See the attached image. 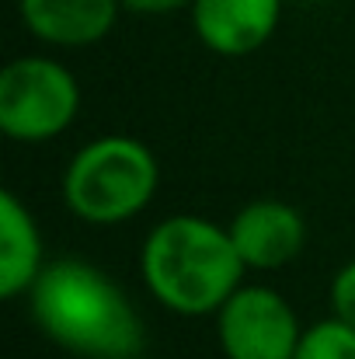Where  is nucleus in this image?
<instances>
[{
	"mask_svg": "<svg viewBox=\"0 0 355 359\" xmlns=\"http://www.w3.org/2000/svg\"><path fill=\"white\" fill-rule=\"evenodd\" d=\"M331 307H335V318H342L345 325L355 328V262H349L335 283H331Z\"/></svg>",
	"mask_w": 355,
	"mask_h": 359,
	"instance_id": "11",
	"label": "nucleus"
},
{
	"mask_svg": "<svg viewBox=\"0 0 355 359\" xmlns=\"http://www.w3.org/2000/svg\"><path fill=\"white\" fill-rule=\"evenodd\" d=\"M185 4H195V0H122V7H129L136 14H167V11H178Z\"/></svg>",
	"mask_w": 355,
	"mask_h": 359,
	"instance_id": "12",
	"label": "nucleus"
},
{
	"mask_svg": "<svg viewBox=\"0 0 355 359\" xmlns=\"http://www.w3.org/2000/svg\"><path fill=\"white\" fill-rule=\"evenodd\" d=\"M32 314L63 349L84 359H139L143 321L116 283L81 258L42 265L32 283Z\"/></svg>",
	"mask_w": 355,
	"mask_h": 359,
	"instance_id": "1",
	"label": "nucleus"
},
{
	"mask_svg": "<svg viewBox=\"0 0 355 359\" xmlns=\"http://www.w3.org/2000/svg\"><path fill=\"white\" fill-rule=\"evenodd\" d=\"M42 272V241L32 213L18 203L14 192L0 196V297H18L32 290Z\"/></svg>",
	"mask_w": 355,
	"mask_h": 359,
	"instance_id": "9",
	"label": "nucleus"
},
{
	"mask_svg": "<svg viewBox=\"0 0 355 359\" xmlns=\"http://www.w3.org/2000/svg\"><path fill=\"white\" fill-rule=\"evenodd\" d=\"M279 7L282 0H195L192 25L206 49L220 56H247L272 39Z\"/></svg>",
	"mask_w": 355,
	"mask_h": 359,
	"instance_id": "6",
	"label": "nucleus"
},
{
	"mask_svg": "<svg viewBox=\"0 0 355 359\" xmlns=\"http://www.w3.org/2000/svg\"><path fill=\"white\" fill-rule=\"evenodd\" d=\"M122 0H18L32 35L53 46H91L112 32Z\"/></svg>",
	"mask_w": 355,
	"mask_h": 359,
	"instance_id": "8",
	"label": "nucleus"
},
{
	"mask_svg": "<svg viewBox=\"0 0 355 359\" xmlns=\"http://www.w3.org/2000/svg\"><path fill=\"white\" fill-rule=\"evenodd\" d=\"M230 238L251 269H279L300 255L307 241L303 217L279 199H261L244 206L230 224Z\"/></svg>",
	"mask_w": 355,
	"mask_h": 359,
	"instance_id": "7",
	"label": "nucleus"
},
{
	"mask_svg": "<svg viewBox=\"0 0 355 359\" xmlns=\"http://www.w3.org/2000/svg\"><path fill=\"white\" fill-rule=\"evenodd\" d=\"M81 109V88L67 67L25 56L0 74V129L18 143L60 136Z\"/></svg>",
	"mask_w": 355,
	"mask_h": 359,
	"instance_id": "4",
	"label": "nucleus"
},
{
	"mask_svg": "<svg viewBox=\"0 0 355 359\" xmlns=\"http://www.w3.org/2000/svg\"><path fill=\"white\" fill-rule=\"evenodd\" d=\"M157 189L153 154L129 136H105L88 143L67 168L63 199L88 224L132 220Z\"/></svg>",
	"mask_w": 355,
	"mask_h": 359,
	"instance_id": "3",
	"label": "nucleus"
},
{
	"mask_svg": "<svg viewBox=\"0 0 355 359\" xmlns=\"http://www.w3.org/2000/svg\"><path fill=\"white\" fill-rule=\"evenodd\" d=\"M244 269L230 231L199 217H167L143 244V279L178 314L220 311L240 290Z\"/></svg>",
	"mask_w": 355,
	"mask_h": 359,
	"instance_id": "2",
	"label": "nucleus"
},
{
	"mask_svg": "<svg viewBox=\"0 0 355 359\" xmlns=\"http://www.w3.org/2000/svg\"><path fill=\"white\" fill-rule=\"evenodd\" d=\"M227 359H293L300 325L293 307L268 286H240L216 311Z\"/></svg>",
	"mask_w": 355,
	"mask_h": 359,
	"instance_id": "5",
	"label": "nucleus"
},
{
	"mask_svg": "<svg viewBox=\"0 0 355 359\" xmlns=\"http://www.w3.org/2000/svg\"><path fill=\"white\" fill-rule=\"evenodd\" d=\"M293 359H355V328L345 325L342 318L317 321L300 335Z\"/></svg>",
	"mask_w": 355,
	"mask_h": 359,
	"instance_id": "10",
	"label": "nucleus"
}]
</instances>
